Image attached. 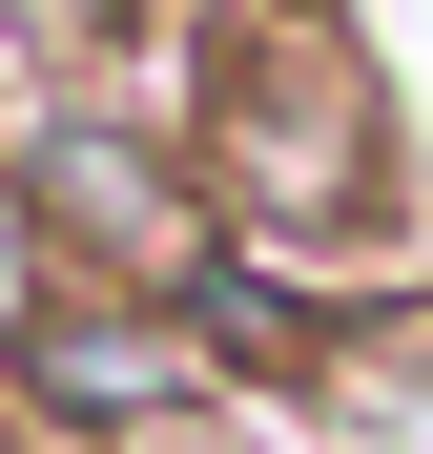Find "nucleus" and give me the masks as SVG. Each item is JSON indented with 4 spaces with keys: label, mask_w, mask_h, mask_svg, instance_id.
I'll return each mask as SVG.
<instances>
[{
    "label": "nucleus",
    "mask_w": 433,
    "mask_h": 454,
    "mask_svg": "<svg viewBox=\"0 0 433 454\" xmlns=\"http://www.w3.org/2000/svg\"><path fill=\"white\" fill-rule=\"evenodd\" d=\"M186 166L228 207V248L351 289V310L413 331V248H392V104L372 62H351V0H248V21H206L186 62Z\"/></svg>",
    "instance_id": "nucleus-1"
},
{
    "label": "nucleus",
    "mask_w": 433,
    "mask_h": 454,
    "mask_svg": "<svg viewBox=\"0 0 433 454\" xmlns=\"http://www.w3.org/2000/svg\"><path fill=\"white\" fill-rule=\"evenodd\" d=\"M0 207H21V248L62 289H124V310H186L206 269H228V207H206L186 166V124H144V104H21L0 124Z\"/></svg>",
    "instance_id": "nucleus-2"
},
{
    "label": "nucleus",
    "mask_w": 433,
    "mask_h": 454,
    "mask_svg": "<svg viewBox=\"0 0 433 454\" xmlns=\"http://www.w3.org/2000/svg\"><path fill=\"white\" fill-rule=\"evenodd\" d=\"M0 413L42 454H166L228 413V372L186 351V310H124V289H42L21 331H0Z\"/></svg>",
    "instance_id": "nucleus-3"
},
{
    "label": "nucleus",
    "mask_w": 433,
    "mask_h": 454,
    "mask_svg": "<svg viewBox=\"0 0 433 454\" xmlns=\"http://www.w3.org/2000/svg\"><path fill=\"white\" fill-rule=\"evenodd\" d=\"M144 21H166V0H0V62H21V83H42V104H83V83H104V62L144 42Z\"/></svg>",
    "instance_id": "nucleus-4"
}]
</instances>
